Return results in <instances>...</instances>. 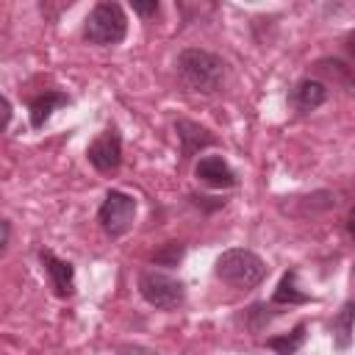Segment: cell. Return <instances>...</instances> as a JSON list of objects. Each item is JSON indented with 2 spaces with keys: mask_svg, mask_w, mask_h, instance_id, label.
Segmentation results:
<instances>
[{
  "mask_svg": "<svg viewBox=\"0 0 355 355\" xmlns=\"http://www.w3.org/2000/svg\"><path fill=\"white\" fill-rule=\"evenodd\" d=\"M133 11L141 17H153V14H158V3L155 0L153 3H133Z\"/></svg>",
  "mask_w": 355,
  "mask_h": 355,
  "instance_id": "obj_17",
  "label": "cell"
},
{
  "mask_svg": "<svg viewBox=\"0 0 355 355\" xmlns=\"http://www.w3.org/2000/svg\"><path fill=\"white\" fill-rule=\"evenodd\" d=\"M352 330H355V300L344 302L341 311H336V316L330 319V333H333V344L338 349H347L352 344Z\"/></svg>",
  "mask_w": 355,
  "mask_h": 355,
  "instance_id": "obj_12",
  "label": "cell"
},
{
  "mask_svg": "<svg viewBox=\"0 0 355 355\" xmlns=\"http://www.w3.org/2000/svg\"><path fill=\"white\" fill-rule=\"evenodd\" d=\"M128 33V17L119 3H97L86 22H83V39L97 47H114Z\"/></svg>",
  "mask_w": 355,
  "mask_h": 355,
  "instance_id": "obj_3",
  "label": "cell"
},
{
  "mask_svg": "<svg viewBox=\"0 0 355 355\" xmlns=\"http://www.w3.org/2000/svg\"><path fill=\"white\" fill-rule=\"evenodd\" d=\"M119 355H158V352H153V349H147V347H130V344H125V347H119Z\"/></svg>",
  "mask_w": 355,
  "mask_h": 355,
  "instance_id": "obj_18",
  "label": "cell"
},
{
  "mask_svg": "<svg viewBox=\"0 0 355 355\" xmlns=\"http://www.w3.org/2000/svg\"><path fill=\"white\" fill-rule=\"evenodd\" d=\"M86 158L97 172H114L122 164V136L116 128H105L89 147Z\"/></svg>",
  "mask_w": 355,
  "mask_h": 355,
  "instance_id": "obj_6",
  "label": "cell"
},
{
  "mask_svg": "<svg viewBox=\"0 0 355 355\" xmlns=\"http://www.w3.org/2000/svg\"><path fill=\"white\" fill-rule=\"evenodd\" d=\"M183 255H186V244H183V241H166L161 250L153 252L150 261H153L155 266H169V269H172V266H178V263L183 261Z\"/></svg>",
  "mask_w": 355,
  "mask_h": 355,
  "instance_id": "obj_15",
  "label": "cell"
},
{
  "mask_svg": "<svg viewBox=\"0 0 355 355\" xmlns=\"http://www.w3.org/2000/svg\"><path fill=\"white\" fill-rule=\"evenodd\" d=\"M347 50H349V55L355 58V33H349V39H347Z\"/></svg>",
  "mask_w": 355,
  "mask_h": 355,
  "instance_id": "obj_22",
  "label": "cell"
},
{
  "mask_svg": "<svg viewBox=\"0 0 355 355\" xmlns=\"http://www.w3.org/2000/svg\"><path fill=\"white\" fill-rule=\"evenodd\" d=\"M178 75L189 92L216 94L225 83V61L202 47H186L178 55Z\"/></svg>",
  "mask_w": 355,
  "mask_h": 355,
  "instance_id": "obj_1",
  "label": "cell"
},
{
  "mask_svg": "<svg viewBox=\"0 0 355 355\" xmlns=\"http://www.w3.org/2000/svg\"><path fill=\"white\" fill-rule=\"evenodd\" d=\"M194 178L208 189H233L239 183L236 169L222 155H202L194 166Z\"/></svg>",
  "mask_w": 355,
  "mask_h": 355,
  "instance_id": "obj_7",
  "label": "cell"
},
{
  "mask_svg": "<svg viewBox=\"0 0 355 355\" xmlns=\"http://www.w3.org/2000/svg\"><path fill=\"white\" fill-rule=\"evenodd\" d=\"M266 311H272V308H266V302H255V305H250V311H247V319H250V330H261L275 313H266Z\"/></svg>",
  "mask_w": 355,
  "mask_h": 355,
  "instance_id": "obj_16",
  "label": "cell"
},
{
  "mask_svg": "<svg viewBox=\"0 0 355 355\" xmlns=\"http://www.w3.org/2000/svg\"><path fill=\"white\" fill-rule=\"evenodd\" d=\"M39 261L50 275V283L58 297H72L75 294V266L64 258H58L53 250H39Z\"/></svg>",
  "mask_w": 355,
  "mask_h": 355,
  "instance_id": "obj_8",
  "label": "cell"
},
{
  "mask_svg": "<svg viewBox=\"0 0 355 355\" xmlns=\"http://www.w3.org/2000/svg\"><path fill=\"white\" fill-rule=\"evenodd\" d=\"M175 133H178V141H180V155L183 158H191V155H197L200 150H205V147H211L216 141L208 128H202V125H197L191 119H178L175 122Z\"/></svg>",
  "mask_w": 355,
  "mask_h": 355,
  "instance_id": "obj_9",
  "label": "cell"
},
{
  "mask_svg": "<svg viewBox=\"0 0 355 355\" xmlns=\"http://www.w3.org/2000/svg\"><path fill=\"white\" fill-rule=\"evenodd\" d=\"M0 227H3V239H0V250H6V247H8V239H11V222H8V219H3V222H0Z\"/></svg>",
  "mask_w": 355,
  "mask_h": 355,
  "instance_id": "obj_19",
  "label": "cell"
},
{
  "mask_svg": "<svg viewBox=\"0 0 355 355\" xmlns=\"http://www.w3.org/2000/svg\"><path fill=\"white\" fill-rule=\"evenodd\" d=\"M305 322H300L291 333H286V336H272V338H266V347L275 352V355H294L302 344H305Z\"/></svg>",
  "mask_w": 355,
  "mask_h": 355,
  "instance_id": "obj_14",
  "label": "cell"
},
{
  "mask_svg": "<svg viewBox=\"0 0 355 355\" xmlns=\"http://www.w3.org/2000/svg\"><path fill=\"white\" fill-rule=\"evenodd\" d=\"M139 294L158 311H178L186 302V286L178 277L155 269L139 275Z\"/></svg>",
  "mask_w": 355,
  "mask_h": 355,
  "instance_id": "obj_4",
  "label": "cell"
},
{
  "mask_svg": "<svg viewBox=\"0 0 355 355\" xmlns=\"http://www.w3.org/2000/svg\"><path fill=\"white\" fill-rule=\"evenodd\" d=\"M8 122H11V103L3 97V128H8Z\"/></svg>",
  "mask_w": 355,
  "mask_h": 355,
  "instance_id": "obj_21",
  "label": "cell"
},
{
  "mask_svg": "<svg viewBox=\"0 0 355 355\" xmlns=\"http://www.w3.org/2000/svg\"><path fill=\"white\" fill-rule=\"evenodd\" d=\"M327 100V86L316 78H302L294 89H291V105L300 111V114H308V111H316L319 105H324Z\"/></svg>",
  "mask_w": 355,
  "mask_h": 355,
  "instance_id": "obj_10",
  "label": "cell"
},
{
  "mask_svg": "<svg viewBox=\"0 0 355 355\" xmlns=\"http://www.w3.org/2000/svg\"><path fill=\"white\" fill-rule=\"evenodd\" d=\"M214 275L236 291H250L266 277V263L258 252L247 247H230L216 258Z\"/></svg>",
  "mask_w": 355,
  "mask_h": 355,
  "instance_id": "obj_2",
  "label": "cell"
},
{
  "mask_svg": "<svg viewBox=\"0 0 355 355\" xmlns=\"http://www.w3.org/2000/svg\"><path fill=\"white\" fill-rule=\"evenodd\" d=\"M311 300H313L311 294H305V291L297 288V269H288L280 277V283H277V288L272 294V302L275 305H305Z\"/></svg>",
  "mask_w": 355,
  "mask_h": 355,
  "instance_id": "obj_13",
  "label": "cell"
},
{
  "mask_svg": "<svg viewBox=\"0 0 355 355\" xmlns=\"http://www.w3.org/2000/svg\"><path fill=\"white\" fill-rule=\"evenodd\" d=\"M61 105H69V97L64 94V92H42V94H36L33 100H31V128H44V122L53 116V111L55 108H61Z\"/></svg>",
  "mask_w": 355,
  "mask_h": 355,
  "instance_id": "obj_11",
  "label": "cell"
},
{
  "mask_svg": "<svg viewBox=\"0 0 355 355\" xmlns=\"http://www.w3.org/2000/svg\"><path fill=\"white\" fill-rule=\"evenodd\" d=\"M347 233H349V239L355 241V205L349 208V216H347Z\"/></svg>",
  "mask_w": 355,
  "mask_h": 355,
  "instance_id": "obj_20",
  "label": "cell"
},
{
  "mask_svg": "<svg viewBox=\"0 0 355 355\" xmlns=\"http://www.w3.org/2000/svg\"><path fill=\"white\" fill-rule=\"evenodd\" d=\"M133 219H136V200H133V194L111 189L105 194L100 211H97V222L105 230V236H111V239L125 236L133 227Z\"/></svg>",
  "mask_w": 355,
  "mask_h": 355,
  "instance_id": "obj_5",
  "label": "cell"
}]
</instances>
